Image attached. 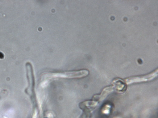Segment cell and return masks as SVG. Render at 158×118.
Masks as SVG:
<instances>
[{
	"mask_svg": "<svg viewBox=\"0 0 158 118\" xmlns=\"http://www.w3.org/2000/svg\"><path fill=\"white\" fill-rule=\"evenodd\" d=\"M113 91V88L112 87H110L106 88L103 89L102 91V94L100 96V99H101V100H103L110 93L112 92Z\"/></svg>",
	"mask_w": 158,
	"mask_h": 118,
	"instance_id": "cell-3",
	"label": "cell"
},
{
	"mask_svg": "<svg viewBox=\"0 0 158 118\" xmlns=\"http://www.w3.org/2000/svg\"><path fill=\"white\" fill-rule=\"evenodd\" d=\"M89 72L86 69L60 73H48L44 74V77L48 79L56 78H80L88 75Z\"/></svg>",
	"mask_w": 158,
	"mask_h": 118,
	"instance_id": "cell-1",
	"label": "cell"
},
{
	"mask_svg": "<svg viewBox=\"0 0 158 118\" xmlns=\"http://www.w3.org/2000/svg\"><path fill=\"white\" fill-rule=\"evenodd\" d=\"M157 70L148 74L139 76L131 77L127 78L125 82L128 84L133 83L149 81L152 80L157 75Z\"/></svg>",
	"mask_w": 158,
	"mask_h": 118,
	"instance_id": "cell-2",
	"label": "cell"
}]
</instances>
